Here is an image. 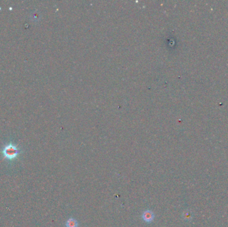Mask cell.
Returning <instances> with one entry per match:
<instances>
[{
	"instance_id": "6da1fadb",
	"label": "cell",
	"mask_w": 228,
	"mask_h": 227,
	"mask_svg": "<svg viewBox=\"0 0 228 227\" xmlns=\"http://www.w3.org/2000/svg\"><path fill=\"white\" fill-rule=\"evenodd\" d=\"M21 150L17 146L12 143H9L3 147L2 150V154L4 158L7 160L12 161L15 159L20 154Z\"/></svg>"
},
{
	"instance_id": "7a4b0ae2",
	"label": "cell",
	"mask_w": 228,
	"mask_h": 227,
	"mask_svg": "<svg viewBox=\"0 0 228 227\" xmlns=\"http://www.w3.org/2000/svg\"><path fill=\"white\" fill-rule=\"evenodd\" d=\"M141 218L146 223H152L155 219V214L151 210H145L142 213Z\"/></svg>"
},
{
	"instance_id": "3957f363",
	"label": "cell",
	"mask_w": 228,
	"mask_h": 227,
	"mask_svg": "<svg viewBox=\"0 0 228 227\" xmlns=\"http://www.w3.org/2000/svg\"><path fill=\"white\" fill-rule=\"evenodd\" d=\"M79 223L74 217L69 218L66 222V227H78Z\"/></svg>"
}]
</instances>
